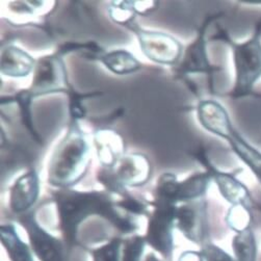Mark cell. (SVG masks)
<instances>
[{
    "label": "cell",
    "mask_w": 261,
    "mask_h": 261,
    "mask_svg": "<svg viewBox=\"0 0 261 261\" xmlns=\"http://www.w3.org/2000/svg\"><path fill=\"white\" fill-rule=\"evenodd\" d=\"M61 224L68 240L75 236L76 228L87 217L99 215L107 218L123 232H132L135 225L115 211L112 201L102 193H84L63 190L56 194Z\"/></svg>",
    "instance_id": "6da1fadb"
},
{
    "label": "cell",
    "mask_w": 261,
    "mask_h": 261,
    "mask_svg": "<svg viewBox=\"0 0 261 261\" xmlns=\"http://www.w3.org/2000/svg\"><path fill=\"white\" fill-rule=\"evenodd\" d=\"M88 142L76 123L72 125L65 139L57 147L49 164V184L67 189L80 181L90 164Z\"/></svg>",
    "instance_id": "7a4b0ae2"
},
{
    "label": "cell",
    "mask_w": 261,
    "mask_h": 261,
    "mask_svg": "<svg viewBox=\"0 0 261 261\" xmlns=\"http://www.w3.org/2000/svg\"><path fill=\"white\" fill-rule=\"evenodd\" d=\"M229 43L236 68V84L230 95L233 99L249 97L254 94V88L261 78V20L249 40Z\"/></svg>",
    "instance_id": "3957f363"
},
{
    "label": "cell",
    "mask_w": 261,
    "mask_h": 261,
    "mask_svg": "<svg viewBox=\"0 0 261 261\" xmlns=\"http://www.w3.org/2000/svg\"><path fill=\"white\" fill-rule=\"evenodd\" d=\"M151 166L148 159L141 154H129L111 169L99 174V179L111 191H126L125 187H141L148 181Z\"/></svg>",
    "instance_id": "277c9868"
},
{
    "label": "cell",
    "mask_w": 261,
    "mask_h": 261,
    "mask_svg": "<svg viewBox=\"0 0 261 261\" xmlns=\"http://www.w3.org/2000/svg\"><path fill=\"white\" fill-rule=\"evenodd\" d=\"M130 30L138 35L142 51L151 61L171 66L180 59L182 46L173 37L164 33L143 31L134 24Z\"/></svg>",
    "instance_id": "5b68a950"
},
{
    "label": "cell",
    "mask_w": 261,
    "mask_h": 261,
    "mask_svg": "<svg viewBox=\"0 0 261 261\" xmlns=\"http://www.w3.org/2000/svg\"><path fill=\"white\" fill-rule=\"evenodd\" d=\"M72 90L67 82L66 69L59 57H45L41 59L35 71L34 84L31 88L33 97L40 95Z\"/></svg>",
    "instance_id": "8992f818"
},
{
    "label": "cell",
    "mask_w": 261,
    "mask_h": 261,
    "mask_svg": "<svg viewBox=\"0 0 261 261\" xmlns=\"http://www.w3.org/2000/svg\"><path fill=\"white\" fill-rule=\"evenodd\" d=\"M212 134L229 143L232 151L250 169L261 185V151L253 147L233 127L229 115L221 120V122L214 128Z\"/></svg>",
    "instance_id": "52a82bcc"
},
{
    "label": "cell",
    "mask_w": 261,
    "mask_h": 261,
    "mask_svg": "<svg viewBox=\"0 0 261 261\" xmlns=\"http://www.w3.org/2000/svg\"><path fill=\"white\" fill-rule=\"evenodd\" d=\"M155 213L149 223L147 242L155 250L170 257L173 249L172 228L177 208L172 204L155 203Z\"/></svg>",
    "instance_id": "ba28073f"
},
{
    "label": "cell",
    "mask_w": 261,
    "mask_h": 261,
    "mask_svg": "<svg viewBox=\"0 0 261 261\" xmlns=\"http://www.w3.org/2000/svg\"><path fill=\"white\" fill-rule=\"evenodd\" d=\"M197 156H199L198 159L200 162L205 165L207 172L212 174L213 180H215L221 195L225 198L226 201L232 205H243L252 210L254 204L253 198L249 189L242 181H240L231 173H225L217 170L213 165L208 163L207 156H205L204 152L199 155L197 154Z\"/></svg>",
    "instance_id": "9c48e42d"
},
{
    "label": "cell",
    "mask_w": 261,
    "mask_h": 261,
    "mask_svg": "<svg viewBox=\"0 0 261 261\" xmlns=\"http://www.w3.org/2000/svg\"><path fill=\"white\" fill-rule=\"evenodd\" d=\"M176 220L179 230L187 238L196 242L202 240L206 228L205 202L180 206L176 211Z\"/></svg>",
    "instance_id": "30bf717a"
},
{
    "label": "cell",
    "mask_w": 261,
    "mask_h": 261,
    "mask_svg": "<svg viewBox=\"0 0 261 261\" xmlns=\"http://www.w3.org/2000/svg\"><path fill=\"white\" fill-rule=\"evenodd\" d=\"M40 192L38 174L32 170L21 176L11 189L10 206L16 214L24 213L36 203Z\"/></svg>",
    "instance_id": "8fae6325"
},
{
    "label": "cell",
    "mask_w": 261,
    "mask_h": 261,
    "mask_svg": "<svg viewBox=\"0 0 261 261\" xmlns=\"http://www.w3.org/2000/svg\"><path fill=\"white\" fill-rule=\"evenodd\" d=\"M22 222L29 231L34 251L42 261H64L61 244L45 232L33 217H26Z\"/></svg>",
    "instance_id": "7c38bea8"
},
{
    "label": "cell",
    "mask_w": 261,
    "mask_h": 261,
    "mask_svg": "<svg viewBox=\"0 0 261 261\" xmlns=\"http://www.w3.org/2000/svg\"><path fill=\"white\" fill-rule=\"evenodd\" d=\"M95 144L99 161L104 168H113L124 156L123 139L114 130H99L95 135Z\"/></svg>",
    "instance_id": "4fadbf2b"
},
{
    "label": "cell",
    "mask_w": 261,
    "mask_h": 261,
    "mask_svg": "<svg viewBox=\"0 0 261 261\" xmlns=\"http://www.w3.org/2000/svg\"><path fill=\"white\" fill-rule=\"evenodd\" d=\"M204 35H205V25L203 26L198 39L187 50L185 59L182 61L178 70L179 74H188V73L213 74V72L216 70L214 67H212L210 62H208Z\"/></svg>",
    "instance_id": "5bb4252c"
},
{
    "label": "cell",
    "mask_w": 261,
    "mask_h": 261,
    "mask_svg": "<svg viewBox=\"0 0 261 261\" xmlns=\"http://www.w3.org/2000/svg\"><path fill=\"white\" fill-rule=\"evenodd\" d=\"M35 65L34 59L23 50L9 46L2 54V72L12 77L28 76Z\"/></svg>",
    "instance_id": "9a60e30c"
},
{
    "label": "cell",
    "mask_w": 261,
    "mask_h": 261,
    "mask_svg": "<svg viewBox=\"0 0 261 261\" xmlns=\"http://www.w3.org/2000/svg\"><path fill=\"white\" fill-rule=\"evenodd\" d=\"M213 180L210 172L197 173L182 182H178L176 190V202L198 200L206 193Z\"/></svg>",
    "instance_id": "2e32d148"
},
{
    "label": "cell",
    "mask_w": 261,
    "mask_h": 261,
    "mask_svg": "<svg viewBox=\"0 0 261 261\" xmlns=\"http://www.w3.org/2000/svg\"><path fill=\"white\" fill-rule=\"evenodd\" d=\"M100 61L113 73L119 75L130 74L141 68L140 63L135 57L125 50H117L104 54Z\"/></svg>",
    "instance_id": "e0dca14e"
},
{
    "label": "cell",
    "mask_w": 261,
    "mask_h": 261,
    "mask_svg": "<svg viewBox=\"0 0 261 261\" xmlns=\"http://www.w3.org/2000/svg\"><path fill=\"white\" fill-rule=\"evenodd\" d=\"M2 242L12 261H34L28 246L19 239L12 225L2 227Z\"/></svg>",
    "instance_id": "ac0fdd59"
},
{
    "label": "cell",
    "mask_w": 261,
    "mask_h": 261,
    "mask_svg": "<svg viewBox=\"0 0 261 261\" xmlns=\"http://www.w3.org/2000/svg\"><path fill=\"white\" fill-rule=\"evenodd\" d=\"M232 248L238 261H256L257 244L252 229L238 233L233 239Z\"/></svg>",
    "instance_id": "d6986e66"
},
{
    "label": "cell",
    "mask_w": 261,
    "mask_h": 261,
    "mask_svg": "<svg viewBox=\"0 0 261 261\" xmlns=\"http://www.w3.org/2000/svg\"><path fill=\"white\" fill-rule=\"evenodd\" d=\"M226 221L229 227L237 233L250 229L253 221L251 208L243 205H232L228 212Z\"/></svg>",
    "instance_id": "ffe728a7"
},
{
    "label": "cell",
    "mask_w": 261,
    "mask_h": 261,
    "mask_svg": "<svg viewBox=\"0 0 261 261\" xmlns=\"http://www.w3.org/2000/svg\"><path fill=\"white\" fill-rule=\"evenodd\" d=\"M121 242L114 240L110 244L94 251V261H119Z\"/></svg>",
    "instance_id": "44dd1931"
},
{
    "label": "cell",
    "mask_w": 261,
    "mask_h": 261,
    "mask_svg": "<svg viewBox=\"0 0 261 261\" xmlns=\"http://www.w3.org/2000/svg\"><path fill=\"white\" fill-rule=\"evenodd\" d=\"M144 250V241L141 238H136L130 241L123 254V261H140L141 255Z\"/></svg>",
    "instance_id": "7402d4cb"
},
{
    "label": "cell",
    "mask_w": 261,
    "mask_h": 261,
    "mask_svg": "<svg viewBox=\"0 0 261 261\" xmlns=\"http://www.w3.org/2000/svg\"><path fill=\"white\" fill-rule=\"evenodd\" d=\"M203 257L206 261H236L225 251L214 245H207L203 249Z\"/></svg>",
    "instance_id": "603a6c76"
},
{
    "label": "cell",
    "mask_w": 261,
    "mask_h": 261,
    "mask_svg": "<svg viewBox=\"0 0 261 261\" xmlns=\"http://www.w3.org/2000/svg\"><path fill=\"white\" fill-rule=\"evenodd\" d=\"M119 206L130 213L137 214V215H142L146 211V205H144L142 202L132 197H126L124 200H122L119 203Z\"/></svg>",
    "instance_id": "cb8c5ba5"
},
{
    "label": "cell",
    "mask_w": 261,
    "mask_h": 261,
    "mask_svg": "<svg viewBox=\"0 0 261 261\" xmlns=\"http://www.w3.org/2000/svg\"><path fill=\"white\" fill-rule=\"evenodd\" d=\"M202 255L195 252H186L181 256L180 261H203Z\"/></svg>",
    "instance_id": "d4e9b609"
},
{
    "label": "cell",
    "mask_w": 261,
    "mask_h": 261,
    "mask_svg": "<svg viewBox=\"0 0 261 261\" xmlns=\"http://www.w3.org/2000/svg\"><path fill=\"white\" fill-rule=\"evenodd\" d=\"M146 261H160L158 258L156 257H154V255H149L148 257H147V259H146Z\"/></svg>",
    "instance_id": "484cf974"
}]
</instances>
